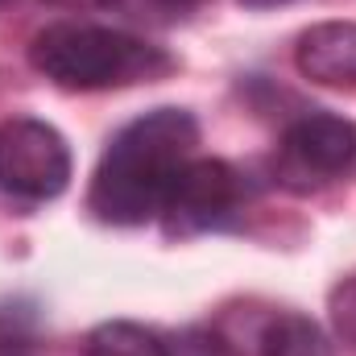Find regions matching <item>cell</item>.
Masks as SVG:
<instances>
[{"instance_id": "6da1fadb", "label": "cell", "mask_w": 356, "mask_h": 356, "mask_svg": "<svg viewBox=\"0 0 356 356\" xmlns=\"http://www.w3.org/2000/svg\"><path fill=\"white\" fill-rule=\"evenodd\" d=\"M199 124L182 108H154L124 124L112 145L104 149L95 178H91V211L104 224H145L162 211L178 170L195 158Z\"/></svg>"}, {"instance_id": "7a4b0ae2", "label": "cell", "mask_w": 356, "mask_h": 356, "mask_svg": "<svg viewBox=\"0 0 356 356\" xmlns=\"http://www.w3.org/2000/svg\"><path fill=\"white\" fill-rule=\"evenodd\" d=\"M29 63L67 91L129 88L141 79L149 83L175 67L166 50L104 25H46L29 42Z\"/></svg>"}, {"instance_id": "3957f363", "label": "cell", "mask_w": 356, "mask_h": 356, "mask_svg": "<svg viewBox=\"0 0 356 356\" xmlns=\"http://www.w3.org/2000/svg\"><path fill=\"white\" fill-rule=\"evenodd\" d=\"M273 178L298 195L356 178V124L336 112L298 116L277 145Z\"/></svg>"}, {"instance_id": "277c9868", "label": "cell", "mask_w": 356, "mask_h": 356, "mask_svg": "<svg viewBox=\"0 0 356 356\" xmlns=\"http://www.w3.org/2000/svg\"><path fill=\"white\" fill-rule=\"evenodd\" d=\"M71 182V149L63 133L33 116L0 124V191L25 203L58 199Z\"/></svg>"}, {"instance_id": "5b68a950", "label": "cell", "mask_w": 356, "mask_h": 356, "mask_svg": "<svg viewBox=\"0 0 356 356\" xmlns=\"http://www.w3.org/2000/svg\"><path fill=\"white\" fill-rule=\"evenodd\" d=\"M245 199V178L224 158H191L162 199V224L170 236H195L220 228Z\"/></svg>"}, {"instance_id": "8992f818", "label": "cell", "mask_w": 356, "mask_h": 356, "mask_svg": "<svg viewBox=\"0 0 356 356\" xmlns=\"http://www.w3.org/2000/svg\"><path fill=\"white\" fill-rule=\"evenodd\" d=\"M294 63L319 88H356V21L311 25L294 46Z\"/></svg>"}, {"instance_id": "52a82bcc", "label": "cell", "mask_w": 356, "mask_h": 356, "mask_svg": "<svg viewBox=\"0 0 356 356\" xmlns=\"http://www.w3.org/2000/svg\"><path fill=\"white\" fill-rule=\"evenodd\" d=\"M257 356H332V340L307 315H273L257 340Z\"/></svg>"}, {"instance_id": "ba28073f", "label": "cell", "mask_w": 356, "mask_h": 356, "mask_svg": "<svg viewBox=\"0 0 356 356\" xmlns=\"http://www.w3.org/2000/svg\"><path fill=\"white\" fill-rule=\"evenodd\" d=\"M88 356H166V340L141 323L112 319L88 336Z\"/></svg>"}, {"instance_id": "9c48e42d", "label": "cell", "mask_w": 356, "mask_h": 356, "mask_svg": "<svg viewBox=\"0 0 356 356\" xmlns=\"http://www.w3.org/2000/svg\"><path fill=\"white\" fill-rule=\"evenodd\" d=\"M327 319H332V332L336 340L356 356V273L336 282L332 298H327Z\"/></svg>"}, {"instance_id": "30bf717a", "label": "cell", "mask_w": 356, "mask_h": 356, "mask_svg": "<svg viewBox=\"0 0 356 356\" xmlns=\"http://www.w3.org/2000/svg\"><path fill=\"white\" fill-rule=\"evenodd\" d=\"M166 356H232L228 344L207 327H186L166 340Z\"/></svg>"}, {"instance_id": "8fae6325", "label": "cell", "mask_w": 356, "mask_h": 356, "mask_svg": "<svg viewBox=\"0 0 356 356\" xmlns=\"http://www.w3.org/2000/svg\"><path fill=\"white\" fill-rule=\"evenodd\" d=\"M0 356H33V340L21 327H0Z\"/></svg>"}, {"instance_id": "7c38bea8", "label": "cell", "mask_w": 356, "mask_h": 356, "mask_svg": "<svg viewBox=\"0 0 356 356\" xmlns=\"http://www.w3.org/2000/svg\"><path fill=\"white\" fill-rule=\"evenodd\" d=\"M46 4L71 8V13H95V8H108V4H116V0H46Z\"/></svg>"}, {"instance_id": "4fadbf2b", "label": "cell", "mask_w": 356, "mask_h": 356, "mask_svg": "<svg viewBox=\"0 0 356 356\" xmlns=\"http://www.w3.org/2000/svg\"><path fill=\"white\" fill-rule=\"evenodd\" d=\"M154 4H162V8H178V13H186V8H199L203 0H154Z\"/></svg>"}, {"instance_id": "5bb4252c", "label": "cell", "mask_w": 356, "mask_h": 356, "mask_svg": "<svg viewBox=\"0 0 356 356\" xmlns=\"http://www.w3.org/2000/svg\"><path fill=\"white\" fill-rule=\"evenodd\" d=\"M245 4H253V8H269V4H290V0H245Z\"/></svg>"}, {"instance_id": "9a60e30c", "label": "cell", "mask_w": 356, "mask_h": 356, "mask_svg": "<svg viewBox=\"0 0 356 356\" xmlns=\"http://www.w3.org/2000/svg\"><path fill=\"white\" fill-rule=\"evenodd\" d=\"M0 4H4V0H0Z\"/></svg>"}]
</instances>
